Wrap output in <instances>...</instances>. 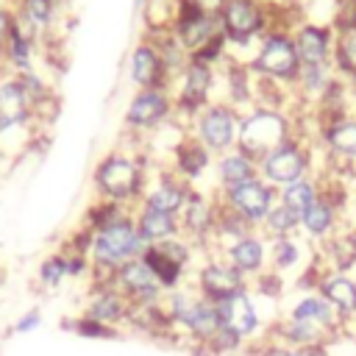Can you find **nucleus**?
Returning a JSON list of instances; mask_svg holds the SVG:
<instances>
[{
    "label": "nucleus",
    "mask_w": 356,
    "mask_h": 356,
    "mask_svg": "<svg viewBox=\"0 0 356 356\" xmlns=\"http://www.w3.org/2000/svg\"><path fill=\"white\" fill-rule=\"evenodd\" d=\"M214 170H217V189H231L250 178H259V161H253L250 156H245L236 147L217 156Z\"/></svg>",
    "instance_id": "cd10ccee"
},
{
    "label": "nucleus",
    "mask_w": 356,
    "mask_h": 356,
    "mask_svg": "<svg viewBox=\"0 0 356 356\" xmlns=\"http://www.w3.org/2000/svg\"><path fill=\"white\" fill-rule=\"evenodd\" d=\"M145 250H147V245L136 231L134 211L117 217L114 222H108L97 231H92V239H89V261H92L89 284H111L114 273L125 261L139 259Z\"/></svg>",
    "instance_id": "f257e3e1"
},
{
    "label": "nucleus",
    "mask_w": 356,
    "mask_h": 356,
    "mask_svg": "<svg viewBox=\"0 0 356 356\" xmlns=\"http://www.w3.org/2000/svg\"><path fill=\"white\" fill-rule=\"evenodd\" d=\"M209 164H211V153L195 136H189L186 142H181L175 147V167H172V172L178 178H184L192 189H195V178L203 175L209 170Z\"/></svg>",
    "instance_id": "c85d7f7f"
},
{
    "label": "nucleus",
    "mask_w": 356,
    "mask_h": 356,
    "mask_svg": "<svg viewBox=\"0 0 356 356\" xmlns=\"http://www.w3.org/2000/svg\"><path fill=\"white\" fill-rule=\"evenodd\" d=\"M250 356H303V348H289L284 342H273V339H264L259 342L256 348L248 350Z\"/></svg>",
    "instance_id": "e433bc0d"
},
{
    "label": "nucleus",
    "mask_w": 356,
    "mask_h": 356,
    "mask_svg": "<svg viewBox=\"0 0 356 356\" xmlns=\"http://www.w3.org/2000/svg\"><path fill=\"white\" fill-rule=\"evenodd\" d=\"M214 222H217V197L192 189L186 206L178 214V225H181V236L189 239L195 248H206V253L211 250V236H214Z\"/></svg>",
    "instance_id": "9d476101"
},
{
    "label": "nucleus",
    "mask_w": 356,
    "mask_h": 356,
    "mask_svg": "<svg viewBox=\"0 0 356 356\" xmlns=\"http://www.w3.org/2000/svg\"><path fill=\"white\" fill-rule=\"evenodd\" d=\"M214 83V72L211 64L206 61H189L184 75H181V92H178V108L184 111H200L206 108V97L211 92Z\"/></svg>",
    "instance_id": "b1692460"
},
{
    "label": "nucleus",
    "mask_w": 356,
    "mask_h": 356,
    "mask_svg": "<svg viewBox=\"0 0 356 356\" xmlns=\"http://www.w3.org/2000/svg\"><path fill=\"white\" fill-rule=\"evenodd\" d=\"M61 328H64V331H72V334H78V337H83V339H117V337H120L117 328L100 325V323H95V320L83 317V314H75V317L61 320Z\"/></svg>",
    "instance_id": "f704fd0d"
},
{
    "label": "nucleus",
    "mask_w": 356,
    "mask_h": 356,
    "mask_svg": "<svg viewBox=\"0 0 356 356\" xmlns=\"http://www.w3.org/2000/svg\"><path fill=\"white\" fill-rule=\"evenodd\" d=\"M131 81L139 89H156V86L167 89L164 61H161V53H159L153 39H145L134 47V53H131Z\"/></svg>",
    "instance_id": "5701e85b"
},
{
    "label": "nucleus",
    "mask_w": 356,
    "mask_h": 356,
    "mask_svg": "<svg viewBox=\"0 0 356 356\" xmlns=\"http://www.w3.org/2000/svg\"><path fill=\"white\" fill-rule=\"evenodd\" d=\"M339 206L325 195H320L300 211V234L309 242H328L334 234H339Z\"/></svg>",
    "instance_id": "412c9836"
},
{
    "label": "nucleus",
    "mask_w": 356,
    "mask_h": 356,
    "mask_svg": "<svg viewBox=\"0 0 356 356\" xmlns=\"http://www.w3.org/2000/svg\"><path fill=\"white\" fill-rule=\"evenodd\" d=\"M189 192H192V186L170 170L159 181H147L139 206H147V209H156V211H164V214H175L178 217L181 209L189 200Z\"/></svg>",
    "instance_id": "6ab92c4d"
},
{
    "label": "nucleus",
    "mask_w": 356,
    "mask_h": 356,
    "mask_svg": "<svg viewBox=\"0 0 356 356\" xmlns=\"http://www.w3.org/2000/svg\"><path fill=\"white\" fill-rule=\"evenodd\" d=\"M314 289L337 312L342 328L356 323V275L353 273H337V270H323L320 267Z\"/></svg>",
    "instance_id": "2eb2a0df"
},
{
    "label": "nucleus",
    "mask_w": 356,
    "mask_h": 356,
    "mask_svg": "<svg viewBox=\"0 0 356 356\" xmlns=\"http://www.w3.org/2000/svg\"><path fill=\"white\" fill-rule=\"evenodd\" d=\"M331 61L342 75L356 81V25H342L334 31V53Z\"/></svg>",
    "instance_id": "2f4dec72"
},
{
    "label": "nucleus",
    "mask_w": 356,
    "mask_h": 356,
    "mask_svg": "<svg viewBox=\"0 0 356 356\" xmlns=\"http://www.w3.org/2000/svg\"><path fill=\"white\" fill-rule=\"evenodd\" d=\"M323 192H320V181H314V178H300V181H295V184H289V186H284V189H278V203H284V206H289L292 211H303L309 203H314L317 197H320Z\"/></svg>",
    "instance_id": "473e14b6"
},
{
    "label": "nucleus",
    "mask_w": 356,
    "mask_h": 356,
    "mask_svg": "<svg viewBox=\"0 0 356 356\" xmlns=\"http://www.w3.org/2000/svg\"><path fill=\"white\" fill-rule=\"evenodd\" d=\"M14 22H17L14 8L0 6V61H3V53H6V44H8V36L14 31Z\"/></svg>",
    "instance_id": "58836bf2"
},
{
    "label": "nucleus",
    "mask_w": 356,
    "mask_h": 356,
    "mask_svg": "<svg viewBox=\"0 0 356 356\" xmlns=\"http://www.w3.org/2000/svg\"><path fill=\"white\" fill-rule=\"evenodd\" d=\"M348 239H350V253H353V267H356V225H348Z\"/></svg>",
    "instance_id": "a19ab883"
},
{
    "label": "nucleus",
    "mask_w": 356,
    "mask_h": 356,
    "mask_svg": "<svg viewBox=\"0 0 356 356\" xmlns=\"http://www.w3.org/2000/svg\"><path fill=\"white\" fill-rule=\"evenodd\" d=\"M323 142H325L331 156L353 161L356 159V120H350V117L331 120L323 128Z\"/></svg>",
    "instance_id": "c756f323"
},
{
    "label": "nucleus",
    "mask_w": 356,
    "mask_h": 356,
    "mask_svg": "<svg viewBox=\"0 0 356 356\" xmlns=\"http://www.w3.org/2000/svg\"><path fill=\"white\" fill-rule=\"evenodd\" d=\"M264 339L284 342L289 348H312V345H328V342H334L337 334H331L323 325H314V323H306V320H295V317L281 314L278 320H273L267 325V337Z\"/></svg>",
    "instance_id": "a211bd4d"
},
{
    "label": "nucleus",
    "mask_w": 356,
    "mask_h": 356,
    "mask_svg": "<svg viewBox=\"0 0 356 356\" xmlns=\"http://www.w3.org/2000/svg\"><path fill=\"white\" fill-rule=\"evenodd\" d=\"M250 72L273 83H295L300 75V58H298L292 33H284V31L264 33L250 61Z\"/></svg>",
    "instance_id": "20e7f679"
},
{
    "label": "nucleus",
    "mask_w": 356,
    "mask_h": 356,
    "mask_svg": "<svg viewBox=\"0 0 356 356\" xmlns=\"http://www.w3.org/2000/svg\"><path fill=\"white\" fill-rule=\"evenodd\" d=\"M220 325H222V320H220L217 303H211V300H206V298L197 295L195 303L189 306L186 317L175 328V334H178V339H186L195 350H203L211 342V337L220 331Z\"/></svg>",
    "instance_id": "f3484780"
},
{
    "label": "nucleus",
    "mask_w": 356,
    "mask_h": 356,
    "mask_svg": "<svg viewBox=\"0 0 356 356\" xmlns=\"http://www.w3.org/2000/svg\"><path fill=\"white\" fill-rule=\"evenodd\" d=\"M0 136H3V125H0Z\"/></svg>",
    "instance_id": "37998d69"
},
{
    "label": "nucleus",
    "mask_w": 356,
    "mask_h": 356,
    "mask_svg": "<svg viewBox=\"0 0 356 356\" xmlns=\"http://www.w3.org/2000/svg\"><path fill=\"white\" fill-rule=\"evenodd\" d=\"M111 284H114L131 303H159L161 295H164V286L159 284L156 273L150 270V264H147L142 256L125 261V264L114 273Z\"/></svg>",
    "instance_id": "ddd939ff"
},
{
    "label": "nucleus",
    "mask_w": 356,
    "mask_h": 356,
    "mask_svg": "<svg viewBox=\"0 0 356 356\" xmlns=\"http://www.w3.org/2000/svg\"><path fill=\"white\" fill-rule=\"evenodd\" d=\"M33 120V100L28 89L22 86L19 75H6L0 78V125L6 128H19Z\"/></svg>",
    "instance_id": "4be33fe9"
},
{
    "label": "nucleus",
    "mask_w": 356,
    "mask_h": 356,
    "mask_svg": "<svg viewBox=\"0 0 356 356\" xmlns=\"http://www.w3.org/2000/svg\"><path fill=\"white\" fill-rule=\"evenodd\" d=\"M186 284L200 298H206L211 303H222L231 295H236V292H242V289L250 286L248 278L239 270H234L220 253H206V259L200 264H195V270H192V275H189Z\"/></svg>",
    "instance_id": "39448f33"
},
{
    "label": "nucleus",
    "mask_w": 356,
    "mask_h": 356,
    "mask_svg": "<svg viewBox=\"0 0 356 356\" xmlns=\"http://www.w3.org/2000/svg\"><path fill=\"white\" fill-rule=\"evenodd\" d=\"M217 309H220L222 325L228 331H234L248 345V350L256 348L259 342H264L267 325H264L261 312H259V298L250 292V286L242 289V292H236V295H231L228 300L217 303Z\"/></svg>",
    "instance_id": "6e6552de"
},
{
    "label": "nucleus",
    "mask_w": 356,
    "mask_h": 356,
    "mask_svg": "<svg viewBox=\"0 0 356 356\" xmlns=\"http://www.w3.org/2000/svg\"><path fill=\"white\" fill-rule=\"evenodd\" d=\"M67 278H70V267H67V256H64V250L44 256V259L39 261V267H36V284H39L42 289H47V292L58 289Z\"/></svg>",
    "instance_id": "72a5a7b5"
},
{
    "label": "nucleus",
    "mask_w": 356,
    "mask_h": 356,
    "mask_svg": "<svg viewBox=\"0 0 356 356\" xmlns=\"http://www.w3.org/2000/svg\"><path fill=\"white\" fill-rule=\"evenodd\" d=\"M312 170V153L309 147L295 136L286 145L275 147L273 153H267L259 161V178L264 184H270L273 189H284L300 178H306Z\"/></svg>",
    "instance_id": "0eeeda50"
},
{
    "label": "nucleus",
    "mask_w": 356,
    "mask_h": 356,
    "mask_svg": "<svg viewBox=\"0 0 356 356\" xmlns=\"http://www.w3.org/2000/svg\"><path fill=\"white\" fill-rule=\"evenodd\" d=\"M286 317H295V320H306V323H314V325H323L328 328L331 334H342V323L337 317V312L328 306V300L314 289V292H303L298 295L295 300H289V306L284 309Z\"/></svg>",
    "instance_id": "393cba45"
},
{
    "label": "nucleus",
    "mask_w": 356,
    "mask_h": 356,
    "mask_svg": "<svg viewBox=\"0 0 356 356\" xmlns=\"http://www.w3.org/2000/svg\"><path fill=\"white\" fill-rule=\"evenodd\" d=\"M128 312H131V300L114 284H89L86 300L81 306L83 317L120 331L128 323Z\"/></svg>",
    "instance_id": "9b49d317"
},
{
    "label": "nucleus",
    "mask_w": 356,
    "mask_h": 356,
    "mask_svg": "<svg viewBox=\"0 0 356 356\" xmlns=\"http://www.w3.org/2000/svg\"><path fill=\"white\" fill-rule=\"evenodd\" d=\"M220 256L234 270H239L248 278V284H250L261 273H267V236L261 231H250V234L234 239L228 248H222Z\"/></svg>",
    "instance_id": "dca6fc26"
},
{
    "label": "nucleus",
    "mask_w": 356,
    "mask_h": 356,
    "mask_svg": "<svg viewBox=\"0 0 356 356\" xmlns=\"http://www.w3.org/2000/svg\"><path fill=\"white\" fill-rule=\"evenodd\" d=\"M203 350L211 353V356H236V353H245L248 345H245L234 331H228L225 325H220V331L211 337V342H209Z\"/></svg>",
    "instance_id": "c9c22d12"
},
{
    "label": "nucleus",
    "mask_w": 356,
    "mask_h": 356,
    "mask_svg": "<svg viewBox=\"0 0 356 356\" xmlns=\"http://www.w3.org/2000/svg\"><path fill=\"white\" fill-rule=\"evenodd\" d=\"M259 231L267 239H278V236H298L300 234V214L292 211L284 203H275L270 209V214L264 217V222L259 225Z\"/></svg>",
    "instance_id": "7c9ffc66"
},
{
    "label": "nucleus",
    "mask_w": 356,
    "mask_h": 356,
    "mask_svg": "<svg viewBox=\"0 0 356 356\" xmlns=\"http://www.w3.org/2000/svg\"><path fill=\"white\" fill-rule=\"evenodd\" d=\"M186 6H192L195 11H200V14H209V17H220V11H222V6H225V0H184Z\"/></svg>",
    "instance_id": "ea45409f"
},
{
    "label": "nucleus",
    "mask_w": 356,
    "mask_h": 356,
    "mask_svg": "<svg viewBox=\"0 0 356 356\" xmlns=\"http://www.w3.org/2000/svg\"><path fill=\"white\" fill-rule=\"evenodd\" d=\"M134 222H136V231H139V236L145 239L147 248L159 245V242H167L172 236H181V225H178L175 214H164V211H156V209H147V206L134 209Z\"/></svg>",
    "instance_id": "a878e982"
},
{
    "label": "nucleus",
    "mask_w": 356,
    "mask_h": 356,
    "mask_svg": "<svg viewBox=\"0 0 356 356\" xmlns=\"http://www.w3.org/2000/svg\"><path fill=\"white\" fill-rule=\"evenodd\" d=\"M147 186V172L139 156L114 150L95 167V189L100 200H111L120 206H139Z\"/></svg>",
    "instance_id": "f03ea898"
},
{
    "label": "nucleus",
    "mask_w": 356,
    "mask_h": 356,
    "mask_svg": "<svg viewBox=\"0 0 356 356\" xmlns=\"http://www.w3.org/2000/svg\"><path fill=\"white\" fill-rule=\"evenodd\" d=\"M39 325H42V312L33 306V309H25V312H22V314L14 320L11 334H19V337H22V334H33Z\"/></svg>",
    "instance_id": "4c0bfd02"
},
{
    "label": "nucleus",
    "mask_w": 356,
    "mask_h": 356,
    "mask_svg": "<svg viewBox=\"0 0 356 356\" xmlns=\"http://www.w3.org/2000/svg\"><path fill=\"white\" fill-rule=\"evenodd\" d=\"M170 111H172V97L164 86L139 89L125 108V125L134 131H150L159 128L170 117Z\"/></svg>",
    "instance_id": "4468645a"
},
{
    "label": "nucleus",
    "mask_w": 356,
    "mask_h": 356,
    "mask_svg": "<svg viewBox=\"0 0 356 356\" xmlns=\"http://www.w3.org/2000/svg\"><path fill=\"white\" fill-rule=\"evenodd\" d=\"M136 3H139V6H142V3H145V0H136Z\"/></svg>",
    "instance_id": "79ce46f5"
},
{
    "label": "nucleus",
    "mask_w": 356,
    "mask_h": 356,
    "mask_svg": "<svg viewBox=\"0 0 356 356\" xmlns=\"http://www.w3.org/2000/svg\"><path fill=\"white\" fill-rule=\"evenodd\" d=\"M289 139H295L289 117L281 108L256 106L253 111L242 114V120H239L236 150H242L253 161H261L267 153H273L275 147L286 145Z\"/></svg>",
    "instance_id": "7ed1b4c3"
},
{
    "label": "nucleus",
    "mask_w": 356,
    "mask_h": 356,
    "mask_svg": "<svg viewBox=\"0 0 356 356\" xmlns=\"http://www.w3.org/2000/svg\"><path fill=\"white\" fill-rule=\"evenodd\" d=\"M220 28L228 42H250L253 36H264L267 22H264V8L259 0H225L220 11Z\"/></svg>",
    "instance_id": "f8f14e48"
},
{
    "label": "nucleus",
    "mask_w": 356,
    "mask_h": 356,
    "mask_svg": "<svg viewBox=\"0 0 356 356\" xmlns=\"http://www.w3.org/2000/svg\"><path fill=\"white\" fill-rule=\"evenodd\" d=\"M239 114L231 103H211L197 111L195 117V139L209 150V153H228L236 147L239 139Z\"/></svg>",
    "instance_id": "423d86ee"
},
{
    "label": "nucleus",
    "mask_w": 356,
    "mask_h": 356,
    "mask_svg": "<svg viewBox=\"0 0 356 356\" xmlns=\"http://www.w3.org/2000/svg\"><path fill=\"white\" fill-rule=\"evenodd\" d=\"M267 270H273L281 278H286L289 273L309 270V264L303 261V245L298 242V236L267 239Z\"/></svg>",
    "instance_id": "bb28decb"
},
{
    "label": "nucleus",
    "mask_w": 356,
    "mask_h": 356,
    "mask_svg": "<svg viewBox=\"0 0 356 356\" xmlns=\"http://www.w3.org/2000/svg\"><path fill=\"white\" fill-rule=\"evenodd\" d=\"M217 200L225 209H231L234 214H239L245 222H250L253 228H259L264 222V217L270 214V209L278 203V189H273L261 178H250V181H245L239 186L220 189Z\"/></svg>",
    "instance_id": "1a4fd4ad"
},
{
    "label": "nucleus",
    "mask_w": 356,
    "mask_h": 356,
    "mask_svg": "<svg viewBox=\"0 0 356 356\" xmlns=\"http://www.w3.org/2000/svg\"><path fill=\"white\" fill-rule=\"evenodd\" d=\"M0 281H3V273H0Z\"/></svg>",
    "instance_id": "c03bdc74"
},
{
    "label": "nucleus",
    "mask_w": 356,
    "mask_h": 356,
    "mask_svg": "<svg viewBox=\"0 0 356 356\" xmlns=\"http://www.w3.org/2000/svg\"><path fill=\"white\" fill-rule=\"evenodd\" d=\"M292 42L300 58V67H320L331 61L334 53V28L325 25H314V22H303L300 28L292 31Z\"/></svg>",
    "instance_id": "aec40b11"
}]
</instances>
